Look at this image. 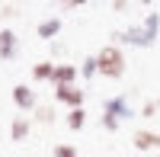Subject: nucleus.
Returning a JSON list of instances; mask_svg holds the SVG:
<instances>
[{
    "label": "nucleus",
    "instance_id": "nucleus-1",
    "mask_svg": "<svg viewBox=\"0 0 160 157\" xmlns=\"http://www.w3.org/2000/svg\"><path fill=\"white\" fill-rule=\"evenodd\" d=\"M157 32H160V13H148L141 26H128V29L115 32L112 38H118L125 45H135V48H151L157 42Z\"/></svg>",
    "mask_w": 160,
    "mask_h": 157
},
{
    "label": "nucleus",
    "instance_id": "nucleus-2",
    "mask_svg": "<svg viewBox=\"0 0 160 157\" xmlns=\"http://www.w3.org/2000/svg\"><path fill=\"white\" fill-rule=\"evenodd\" d=\"M96 64H99V74L112 77V80H118V77L125 74V55H122L118 45H102L96 51Z\"/></svg>",
    "mask_w": 160,
    "mask_h": 157
},
{
    "label": "nucleus",
    "instance_id": "nucleus-3",
    "mask_svg": "<svg viewBox=\"0 0 160 157\" xmlns=\"http://www.w3.org/2000/svg\"><path fill=\"white\" fill-rule=\"evenodd\" d=\"M55 99L64 103V106H71V109H83L87 90H80L77 84H74V87H55Z\"/></svg>",
    "mask_w": 160,
    "mask_h": 157
},
{
    "label": "nucleus",
    "instance_id": "nucleus-4",
    "mask_svg": "<svg viewBox=\"0 0 160 157\" xmlns=\"http://www.w3.org/2000/svg\"><path fill=\"white\" fill-rule=\"evenodd\" d=\"M102 112L115 115L118 122H122V119H131V115H135V109H131V103H128L125 96H109V99L102 103Z\"/></svg>",
    "mask_w": 160,
    "mask_h": 157
},
{
    "label": "nucleus",
    "instance_id": "nucleus-5",
    "mask_svg": "<svg viewBox=\"0 0 160 157\" xmlns=\"http://www.w3.org/2000/svg\"><path fill=\"white\" fill-rule=\"evenodd\" d=\"M13 103H16V109L19 112H35V90H29L26 84H16L13 87Z\"/></svg>",
    "mask_w": 160,
    "mask_h": 157
},
{
    "label": "nucleus",
    "instance_id": "nucleus-6",
    "mask_svg": "<svg viewBox=\"0 0 160 157\" xmlns=\"http://www.w3.org/2000/svg\"><path fill=\"white\" fill-rule=\"evenodd\" d=\"M131 144L138 151H160V132H151V128H138L131 135Z\"/></svg>",
    "mask_w": 160,
    "mask_h": 157
},
{
    "label": "nucleus",
    "instance_id": "nucleus-7",
    "mask_svg": "<svg viewBox=\"0 0 160 157\" xmlns=\"http://www.w3.org/2000/svg\"><path fill=\"white\" fill-rule=\"evenodd\" d=\"M16 51H19L16 32H13V29H3V32H0V58H3V61H13V58H16Z\"/></svg>",
    "mask_w": 160,
    "mask_h": 157
},
{
    "label": "nucleus",
    "instance_id": "nucleus-8",
    "mask_svg": "<svg viewBox=\"0 0 160 157\" xmlns=\"http://www.w3.org/2000/svg\"><path fill=\"white\" fill-rule=\"evenodd\" d=\"M77 77H80V71L74 68V64H58V68H55V77H51V84H55V87H74Z\"/></svg>",
    "mask_w": 160,
    "mask_h": 157
},
{
    "label": "nucleus",
    "instance_id": "nucleus-9",
    "mask_svg": "<svg viewBox=\"0 0 160 157\" xmlns=\"http://www.w3.org/2000/svg\"><path fill=\"white\" fill-rule=\"evenodd\" d=\"M61 16H48V19H42L38 23V38H45V42H55L58 38V32H61Z\"/></svg>",
    "mask_w": 160,
    "mask_h": 157
},
{
    "label": "nucleus",
    "instance_id": "nucleus-10",
    "mask_svg": "<svg viewBox=\"0 0 160 157\" xmlns=\"http://www.w3.org/2000/svg\"><path fill=\"white\" fill-rule=\"evenodd\" d=\"M26 135H29V119H26V115L13 119V125H10V138H13V141H22Z\"/></svg>",
    "mask_w": 160,
    "mask_h": 157
},
{
    "label": "nucleus",
    "instance_id": "nucleus-11",
    "mask_svg": "<svg viewBox=\"0 0 160 157\" xmlns=\"http://www.w3.org/2000/svg\"><path fill=\"white\" fill-rule=\"evenodd\" d=\"M55 68H58V64H51V61H38L32 68V77H35V80H51V77H55Z\"/></svg>",
    "mask_w": 160,
    "mask_h": 157
},
{
    "label": "nucleus",
    "instance_id": "nucleus-12",
    "mask_svg": "<svg viewBox=\"0 0 160 157\" xmlns=\"http://www.w3.org/2000/svg\"><path fill=\"white\" fill-rule=\"evenodd\" d=\"M83 125H87V109H71L68 112V128L71 132H80Z\"/></svg>",
    "mask_w": 160,
    "mask_h": 157
},
{
    "label": "nucleus",
    "instance_id": "nucleus-13",
    "mask_svg": "<svg viewBox=\"0 0 160 157\" xmlns=\"http://www.w3.org/2000/svg\"><path fill=\"white\" fill-rule=\"evenodd\" d=\"M96 74H99V64H96V55L83 58V64H80V77H83V80H90V77H96Z\"/></svg>",
    "mask_w": 160,
    "mask_h": 157
},
{
    "label": "nucleus",
    "instance_id": "nucleus-14",
    "mask_svg": "<svg viewBox=\"0 0 160 157\" xmlns=\"http://www.w3.org/2000/svg\"><path fill=\"white\" fill-rule=\"evenodd\" d=\"M35 122L38 125H51L55 122V106H38L35 109Z\"/></svg>",
    "mask_w": 160,
    "mask_h": 157
},
{
    "label": "nucleus",
    "instance_id": "nucleus-15",
    "mask_svg": "<svg viewBox=\"0 0 160 157\" xmlns=\"http://www.w3.org/2000/svg\"><path fill=\"white\" fill-rule=\"evenodd\" d=\"M99 122H102L106 132H118V125H122V122H118L115 115H109V112H102V115H99Z\"/></svg>",
    "mask_w": 160,
    "mask_h": 157
},
{
    "label": "nucleus",
    "instance_id": "nucleus-16",
    "mask_svg": "<svg viewBox=\"0 0 160 157\" xmlns=\"http://www.w3.org/2000/svg\"><path fill=\"white\" fill-rule=\"evenodd\" d=\"M55 157H77V151L71 144H55Z\"/></svg>",
    "mask_w": 160,
    "mask_h": 157
},
{
    "label": "nucleus",
    "instance_id": "nucleus-17",
    "mask_svg": "<svg viewBox=\"0 0 160 157\" xmlns=\"http://www.w3.org/2000/svg\"><path fill=\"white\" fill-rule=\"evenodd\" d=\"M157 157H160V154H157Z\"/></svg>",
    "mask_w": 160,
    "mask_h": 157
}]
</instances>
